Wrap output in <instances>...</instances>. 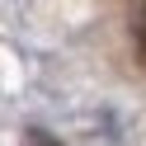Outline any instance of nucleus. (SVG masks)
<instances>
[{"mask_svg":"<svg viewBox=\"0 0 146 146\" xmlns=\"http://www.w3.org/2000/svg\"><path fill=\"white\" fill-rule=\"evenodd\" d=\"M24 146H61L57 137H47L42 127H33V132H24Z\"/></svg>","mask_w":146,"mask_h":146,"instance_id":"obj_1","label":"nucleus"}]
</instances>
